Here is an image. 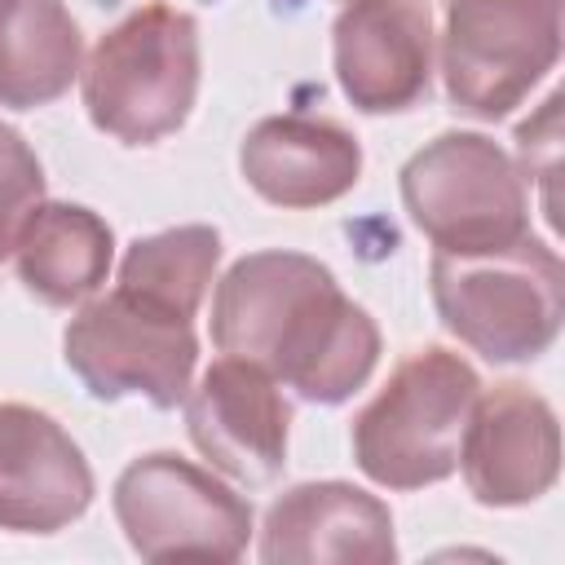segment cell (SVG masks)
Returning a JSON list of instances; mask_svg holds the SVG:
<instances>
[{
    "mask_svg": "<svg viewBox=\"0 0 565 565\" xmlns=\"http://www.w3.org/2000/svg\"><path fill=\"white\" fill-rule=\"evenodd\" d=\"M110 256H115L110 225L79 203H40L13 247L22 287L53 309L93 300L110 274Z\"/></svg>",
    "mask_w": 565,
    "mask_h": 565,
    "instance_id": "15",
    "label": "cell"
},
{
    "mask_svg": "<svg viewBox=\"0 0 565 565\" xmlns=\"http://www.w3.org/2000/svg\"><path fill=\"white\" fill-rule=\"evenodd\" d=\"M84 110L119 146L172 137L199 93V22L177 4H141L79 66Z\"/></svg>",
    "mask_w": 565,
    "mask_h": 565,
    "instance_id": "2",
    "label": "cell"
},
{
    "mask_svg": "<svg viewBox=\"0 0 565 565\" xmlns=\"http://www.w3.org/2000/svg\"><path fill=\"white\" fill-rule=\"evenodd\" d=\"M115 516L146 561H238L252 539V503L172 450L141 455L119 472Z\"/></svg>",
    "mask_w": 565,
    "mask_h": 565,
    "instance_id": "8",
    "label": "cell"
},
{
    "mask_svg": "<svg viewBox=\"0 0 565 565\" xmlns=\"http://www.w3.org/2000/svg\"><path fill=\"white\" fill-rule=\"evenodd\" d=\"M221 260V234L212 225H177L137 238L119 260V287L150 296L185 318L199 313Z\"/></svg>",
    "mask_w": 565,
    "mask_h": 565,
    "instance_id": "17",
    "label": "cell"
},
{
    "mask_svg": "<svg viewBox=\"0 0 565 565\" xmlns=\"http://www.w3.org/2000/svg\"><path fill=\"white\" fill-rule=\"evenodd\" d=\"M459 468L477 503L521 508L543 499L561 472V424L556 411L525 384H494L477 393Z\"/></svg>",
    "mask_w": 565,
    "mask_h": 565,
    "instance_id": "10",
    "label": "cell"
},
{
    "mask_svg": "<svg viewBox=\"0 0 565 565\" xmlns=\"http://www.w3.org/2000/svg\"><path fill=\"white\" fill-rule=\"evenodd\" d=\"M212 344L318 406L353 397L380 362L375 318L300 252H252L230 265L212 296Z\"/></svg>",
    "mask_w": 565,
    "mask_h": 565,
    "instance_id": "1",
    "label": "cell"
},
{
    "mask_svg": "<svg viewBox=\"0 0 565 565\" xmlns=\"http://www.w3.org/2000/svg\"><path fill=\"white\" fill-rule=\"evenodd\" d=\"M62 353L97 402L146 397L172 411L190 393L199 340L194 318L115 282V291L88 300L66 322Z\"/></svg>",
    "mask_w": 565,
    "mask_h": 565,
    "instance_id": "6",
    "label": "cell"
},
{
    "mask_svg": "<svg viewBox=\"0 0 565 565\" xmlns=\"http://www.w3.org/2000/svg\"><path fill=\"white\" fill-rule=\"evenodd\" d=\"M561 57V0H446L441 75L455 110L503 119Z\"/></svg>",
    "mask_w": 565,
    "mask_h": 565,
    "instance_id": "7",
    "label": "cell"
},
{
    "mask_svg": "<svg viewBox=\"0 0 565 565\" xmlns=\"http://www.w3.org/2000/svg\"><path fill=\"white\" fill-rule=\"evenodd\" d=\"M84 40L62 0H0V106L35 110L79 75Z\"/></svg>",
    "mask_w": 565,
    "mask_h": 565,
    "instance_id": "16",
    "label": "cell"
},
{
    "mask_svg": "<svg viewBox=\"0 0 565 565\" xmlns=\"http://www.w3.org/2000/svg\"><path fill=\"white\" fill-rule=\"evenodd\" d=\"M93 503V468L71 433L22 402H0V530L57 534Z\"/></svg>",
    "mask_w": 565,
    "mask_h": 565,
    "instance_id": "12",
    "label": "cell"
},
{
    "mask_svg": "<svg viewBox=\"0 0 565 565\" xmlns=\"http://www.w3.org/2000/svg\"><path fill=\"white\" fill-rule=\"evenodd\" d=\"M335 79L362 115L411 110L433 79L428 0H353L331 26Z\"/></svg>",
    "mask_w": 565,
    "mask_h": 565,
    "instance_id": "11",
    "label": "cell"
},
{
    "mask_svg": "<svg viewBox=\"0 0 565 565\" xmlns=\"http://www.w3.org/2000/svg\"><path fill=\"white\" fill-rule=\"evenodd\" d=\"M402 203L437 252L477 256L530 234L525 172L481 132H441L402 168Z\"/></svg>",
    "mask_w": 565,
    "mask_h": 565,
    "instance_id": "5",
    "label": "cell"
},
{
    "mask_svg": "<svg viewBox=\"0 0 565 565\" xmlns=\"http://www.w3.org/2000/svg\"><path fill=\"white\" fill-rule=\"evenodd\" d=\"M247 185L274 207H327L362 177V146L349 128L318 115H269L238 150Z\"/></svg>",
    "mask_w": 565,
    "mask_h": 565,
    "instance_id": "14",
    "label": "cell"
},
{
    "mask_svg": "<svg viewBox=\"0 0 565 565\" xmlns=\"http://www.w3.org/2000/svg\"><path fill=\"white\" fill-rule=\"evenodd\" d=\"M433 305L450 335L490 362H530L552 349L565 318L561 256L534 234L499 252H437Z\"/></svg>",
    "mask_w": 565,
    "mask_h": 565,
    "instance_id": "4",
    "label": "cell"
},
{
    "mask_svg": "<svg viewBox=\"0 0 565 565\" xmlns=\"http://www.w3.org/2000/svg\"><path fill=\"white\" fill-rule=\"evenodd\" d=\"M44 203V172L18 128L0 124V265L13 256L22 225Z\"/></svg>",
    "mask_w": 565,
    "mask_h": 565,
    "instance_id": "18",
    "label": "cell"
},
{
    "mask_svg": "<svg viewBox=\"0 0 565 565\" xmlns=\"http://www.w3.org/2000/svg\"><path fill=\"white\" fill-rule=\"evenodd\" d=\"M260 561L269 565H384L397 561L388 508L349 481H305L269 503L260 530Z\"/></svg>",
    "mask_w": 565,
    "mask_h": 565,
    "instance_id": "13",
    "label": "cell"
},
{
    "mask_svg": "<svg viewBox=\"0 0 565 565\" xmlns=\"http://www.w3.org/2000/svg\"><path fill=\"white\" fill-rule=\"evenodd\" d=\"M481 393L477 371L450 349H419L353 419V459L384 490H424L459 468V441Z\"/></svg>",
    "mask_w": 565,
    "mask_h": 565,
    "instance_id": "3",
    "label": "cell"
},
{
    "mask_svg": "<svg viewBox=\"0 0 565 565\" xmlns=\"http://www.w3.org/2000/svg\"><path fill=\"white\" fill-rule=\"evenodd\" d=\"M185 428L199 455L238 486H269L282 477L291 406L256 362H212L185 393Z\"/></svg>",
    "mask_w": 565,
    "mask_h": 565,
    "instance_id": "9",
    "label": "cell"
}]
</instances>
